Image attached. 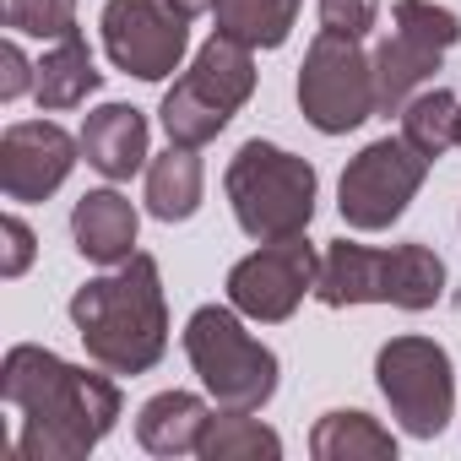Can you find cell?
I'll use <instances>...</instances> for the list:
<instances>
[{"label":"cell","mask_w":461,"mask_h":461,"mask_svg":"<svg viewBox=\"0 0 461 461\" xmlns=\"http://www.w3.org/2000/svg\"><path fill=\"white\" fill-rule=\"evenodd\" d=\"M299 109L321 136H348L375 114V66L364 60L358 39L321 28L299 66Z\"/></svg>","instance_id":"52a82bcc"},{"label":"cell","mask_w":461,"mask_h":461,"mask_svg":"<svg viewBox=\"0 0 461 461\" xmlns=\"http://www.w3.org/2000/svg\"><path fill=\"white\" fill-rule=\"evenodd\" d=\"M456 125H461V98L445 93V87L418 93V98H407V109H402V136H407L429 163H439V158L456 147Z\"/></svg>","instance_id":"44dd1931"},{"label":"cell","mask_w":461,"mask_h":461,"mask_svg":"<svg viewBox=\"0 0 461 461\" xmlns=\"http://www.w3.org/2000/svg\"><path fill=\"white\" fill-rule=\"evenodd\" d=\"M163 6H168V12H179V17L190 23V17H201V12H212V6H217V0H163Z\"/></svg>","instance_id":"83f0119b"},{"label":"cell","mask_w":461,"mask_h":461,"mask_svg":"<svg viewBox=\"0 0 461 461\" xmlns=\"http://www.w3.org/2000/svg\"><path fill=\"white\" fill-rule=\"evenodd\" d=\"M423 179H429V158H423L407 136L369 141V147L342 168V185H337L342 222L358 228V234H380V228H391V222L407 212V201L418 195Z\"/></svg>","instance_id":"ba28073f"},{"label":"cell","mask_w":461,"mask_h":461,"mask_svg":"<svg viewBox=\"0 0 461 461\" xmlns=\"http://www.w3.org/2000/svg\"><path fill=\"white\" fill-rule=\"evenodd\" d=\"M256 93V60L250 44L212 33L195 55V66L168 87L163 98V131L174 147H206Z\"/></svg>","instance_id":"8992f818"},{"label":"cell","mask_w":461,"mask_h":461,"mask_svg":"<svg viewBox=\"0 0 461 461\" xmlns=\"http://www.w3.org/2000/svg\"><path fill=\"white\" fill-rule=\"evenodd\" d=\"M315 277H321V256L310 250L304 234L272 240L228 272V304L250 321H288L299 299L315 294Z\"/></svg>","instance_id":"30bf717a"},{"label":"cell","mask_w":461,"mask_h":461,"mask_svg":"<svg viewBox=\"0 0 461 461\" xmlns=\"http://www.w3.org/2000/svg\"><path fill=\"white\" fill-rule=\"evenodd\" d=\"M201 185H206V179H201L195 147H174V141H168V152L147 163V212H152L158 222H185V217H195V206H201Z\"/></svg>","instance_id":"ac0fdd59"},{"label":"cell","mask_w":461,"mask_h":461,"mask_svg":"<svg viewBox=\"0 0 461 461\" xmlns=\"http://www.w3.org/2000/svg\"><path fill=\"white\" fill-rule=\"evenodd\" d=\"M391 23H396V33H412V39H423L434 50H450L461 39V17L445 12V6H429V0H396Z\"/></svg>","instance_id":"cb8c5ba5"},{"label":"cell","mask_w":461,"mask_h":461,"mask_svg":"<svg viewBox=\"0 0 461 461\" xmlns=\"http://www.w3.org/2000/svg\"><path fill=\"white\" fill-rule=\"evenodd\" d=\"M98 82H104V71L93 66V50H87V39H82V33H71V39H55V50L39 60L33 98H39V109L60 114V109H77V104H87V98L98 93Z\"/></svg>","instance_id":"e0dca14e"},{"label":"cell","mask_w":461,"mask_h":461,"mask_svg":"<svg viewBox=\"0 0 461 461\" xmlns=\"http://www.w3.org/2000/svg\"><path fill=\"white\" fill-rule=\"evenodd\" d=\"M380 17V0H321V28L326 33H348V39H364Z\"/></svg>","instance_id":"d4e9b609"},{"label":"cell","mask_w":461,"mask_h":461,"mask_svg":"<svg viewBox=\"0 0 461 461\" xmlns=\"http://www.w3.org/2000/svg\"><path fill=\"white\" fill-rule=\"evenodd\" d=\"M0 23L28 39H71L77 0H0Z\"/></svg>","instance_id":"603a6c76"},{"label":"cell","mask_w":461,"mask_h":461,"mask_svg":"<svg viewBox=\"0 0 461 461\" xmlns=\"http://www.w3.org/2000/svg\"><path fill=\"white\" fill-rule=\"evenodd\" d=\"M445 294V261L429 245H396V250H369L337 240L321 256L315 299L331 310L348 304H396V310H429Z\"/></svg>","instance_id":"3957f363"},{"label":"cell","mask_w":461,"mask_h":461,"mask_svg":"<svg viewBox=\"0 0 461 461\" xmlns=\"http://www.w3.org/2000/svg\"><path fill=\"white\" fill-rule=\"evenodd\" d=\"M77 337L87 342V358L109 375H147L168 348V304L163 277L152 256L120 261L109 277H93L71 299Z\"/></svg>","instance_id":"7a4b0ae2"},{"label":"cell","mask_w":461,"mask_h":461,"mask_svg":"<svg viewBox=\"0 0 461 461\" xmlns=\"http://www.w3.org/2000/svg\"><path fill=\"white\" fill-rule=\"evenodd\" d=\"M380 391L391 402V412L402 418L407 434L434 439L450 423L456 407V375H450V353L429 337H391L375 358Z\"/></svg>","instance_id":"9c48e42d"},{"label":"cell","mask_w":461,"mask_h":461,"mask_svg":"<svg viewBox=\"0 0 461 461\" xmlns=\"http://www.w3.org/2000/svg\"><path fill=\"white\" fill-rule=\"evenodd\" d=\"M439 60H445V50H434L412 33H391L369 60L375 66V114H402L407 98L439 71Z\"/></svg>","instance_id":"9a60e30c"},{"label":"cell","mask_w":461,"mask_h":461,"mask_svg":"<svg viewBox=\"0 0 461 461\" xmlns=\"http://www.w3.org/2000/svg\"><path fill=\"white\" fill-rule=\"evenodd\" d=\"M234 217L250 240H294L315 217V168L272 141H245L222 174Z\"/></svg>","instance_id":"277c9868"},{"label":"cell","mask_w":461,"mask_h":461,"mask_svg":"<svg viewBox=\"0 0 461 461\" xmlns=\"http://www.w3.org/2000/svg\"><path fill=\"white\" fill-rule=\"evenodd\" d=\"M82 141H71L55 120H23L0 136V190L12 201H50L77 168Z\"/></svg>","instance_id":"7c38bea8"},{"label":"cell","mask_w":461,"mask_h":461,"mask_svg":"<svg viewBox=\"0 0 461 461\" xmlns=\"http://www.w3.org/2000/svg\"><path fill=\"white\" fill-rule=\"evenodd\" d=\"M310 450L321 461H396V439L369 418V412H326L310 434Z\"/></svg>","instance_id":"ffe728a7"},{"label":"cell","mask_w":461,"mask_h":461,"mask_svg":"<svg viewBox=\"0 0 461 461\" xmlns=\"http://www.w3.org/2000/svg\"><path fill=\"white\" fill-rule=\"evenodd\" d=\"M212 423V407L190 391H163L141 407L136 418V439L141 450L152 456H185V450H201V434Z\"/></svg>","instance_id":"2e32d148"},{"label":"cell","mask_w":461,"mask_h":461,"mask_svg":"<svg viewBox=\"0 0 461 461\" xmlns=\"http://www.w3.org/2000/svg\"><path fill=\"white\" fill-rule=\"evenodd\" d=\"M0 396L23 412L17 456L23 461H77L120 418V385L109 375L77 369L50 348H12L0 364Z\"/></svg>","instance_id":"6da1fadb"},{"label":"cell","mask_w":461,"mask_h":461,"mask_svg":"<svg viewBox=\"0 0 461 461\" xmlns=\"http://www.w3.org/2000/svg\"><path fill=\"white\" fill-rule=\"evenodd\" d=\"M71 234L93 267H120L136 256V206L120 190H87L71 212Z\"/></svg>","instance_id":"5bb4252c"},{"label":"cell","mask_w":461,"mask_h":461,"mask_svg":"<svg viewBox=\"0 0 461 461\" xmlns=\"http://www.w3.org/2000/svg\"><path fill=\"white\" fill-rule=\"evenodd\" d=\"M195 456H206V461H228V456H283V439L261 418H250V412H222V418L206 423Z\"/></svg>","instance_id":"7402d4cb"},{"label":"cell","mask_w":461,"mask_h":461,"mask_svg":"<svg viewBox=\"0 0 461 461\" xmlns=\"http://www.w3.org/2000/svg\"><path fill=\"white\" fill-rule=\"evenodd\" d=\"M0 234H6V261H0V272H6V277H23L28 261H33V228H28L23 217H6V222H0Z\"/></svg>","instance_id":"4316f807"},{"label":"cell","mask_w":461,"mask_h":461,"mask_svg":"<svg viewBox=\"0 0 461 461\" xmlns=\"http://www.w3.org/2000/svg\"><path fill=\"white\" fill-rule=\"evenodd\" d=\"M185 353L222 412H261L277 391V353L240 326L234 304H201L185 326Z\"/></svg>","instance_id":"5b68a950"},{"label":"cell","mask_w":461,"mask_h":461,"mask_svg":"<svg viewBox=\"0 0 461 461\" xmlns=\"http://www.w3.org/2000/svg\"><path fill=\"white\" fill-rule=\"evenodd\" d=\"M456 147H461V125H456Z\"/></svg>","instance_id":"f1b7e54d"},{"label":"cell","mask_w":461,"mask_h":461,"mask_svg":"<svg viewBox=\"0 0 461 461\" xmlns=\"http://www.w3.org/2000/svg\"><path fill=\"white\" fill-rule=\"evenodd\" d=\"M0 66H6V71H0V98H23L28 87H33V77H39V66H28V55L6 39V44H0Z\"/></svg>","instance_id":"484cf974"},{"label":"cell","mask_w":461,"mask_h":461,"mask_svg":"<svg viewBox=\"0 0 461 461\" xmlns=\"http://www.w3.org/2000/svg\"><path fill=\"white\" fill-rule=\"evenodd\" d=\"M185 17L168 12L163 0H109L104 6V50L125 77L163 82L185 60Z\"/></svg>","instance_id":"8fae6325"},{"label":"cell","mask_w":461,"mask_h":461,"mask_svg":"<svg viewBox=\"0 0 461 461\" xmlns=\"http://www.w3.org/2000/svg\"><path fill=\"white\" fill-rule=\"evenodd\" d=\"M77 141H82L87 163H93L104 179H114V185L131 179L136 168H147V120H141V109H131V104H104V109H93Z\"/></svg>","instance_id":"4fadbf2b"},{"label":"cell","mask_w":461,"mask_h":461,"mask_svg":"<svg viewBox=\"0 0 461 461\" xmlns=\"http://www.w3.org/2000/svg\"><path fill=\"white\" fill-rule=\"evenodd\" d=\"M299 6L304 0H217L212 17H217L222 39H240L250 50H277V44H288Z\"/></svg>","instance_id":"d6986e66"}]
</instances>
